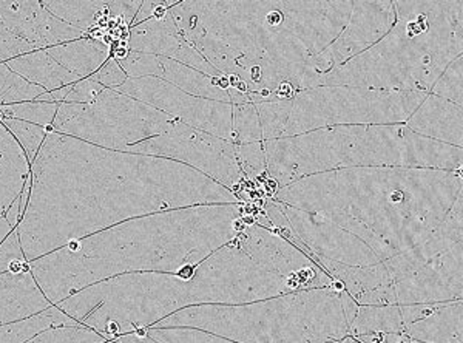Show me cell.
<instances>
[{
	"instance_id": "22",
	"label": "cell",
	"mask_w": 463,
	"mask_h": 343,
	"mask_svg": "<svg viewBox=\"0 0 463 343\" xmlns=\"http://www.w3.org/2000/svg\"><path fill=\"white\" fill-rule=\"evenodd\" d=\"M104 85H100L95 80V76H90L85 80H80L76 84L71 85V91L65 98L63 102L67 104H90L99 98L100 93L104 91Z\"/></svg>"
},
{
	"instance_id": "6",
	"label": "cell",
	"mask_w": 463,
	"mask_h": 343,
	"mask_svg": "<svg viewBox=\"0 0 463 343\" xmlns=\"http://www.w3.org/2000/svg\"><path fill=\"white\" fill-rule=\"evenodd\" d=\"M176 122L178 119L132 96L104 89L99 98L90 104H59L52 130L124 152L128 146L169 132Z\"/></svg>"
},
{
	"instance_id": "17",
	"label": "cell",
	"mask_w": 463,
	"mask_h": 343,
	"mask_svg": "<svg viewBox=\"0 0 463 343\" xmlns=\"http://www.w3.org/2000/svg\"><path fill=\"white\" fill-rule=\"evenodd\" d=\"M2 124L10 130L11 135L14 137L19 146L24 148L27 155L28 161L33 164L36 159L39 150L43 148V141L47 138L50 130L43 126H37L33 122L21 121V119H8L2 118Z\"/></svg>"
},
{
	"instance_id": "25",
	"label": "cell",
	"mask_w": 463,
	"mask_h": 343,
	"mask_svg": "<svg viewBox=\"0 0 463 343\" xmlns=\"http://www.w3.org/2000/svg\"><path fill=\"white\" fill-rule=\"evenodd\" d=\"M13 229H16V227L11 224L8 218H0V243L5 240L6 235H8V233H10Z\"/></svg>"
},
{
	"instance_id": "10",
	"label": "cell",
	"mask_w": 463,
	"mask_h": 343,
	"mask_svg": "<svg viewBox=\"0 0 463 343\" xmlns=\"http://www.w3.org/2000/svg\"><path fill=\"white\" fill-rule=\"evenodd\" d=\"M45 50L61 67L80 80L93 76L111 58L110 45L90 36Z\"/></svg>"
},
{
	"instance_id": "16",
	"label": "cell",
	"mask_w": 463,
	"mask_h": 343,
	"mask_svg": "<svg viewBox=\"0 0 463 343\" xmlns=\"http://www.w3.org/2000/svg\"><path fill=\"white\" fill-rule=\"evenodd\" d=\"M59 104L56 102H43V100H30L11 106H0V118L8 119H21V121L33 122L37 126L45 127L50 132L54 117L58 113Z\"/></svg>"
},
{
	"instance_id": "23",
	"label": "cell",
	"mask_w": 463,
	"mask_h": 343,
	"mask_svg": "<svg viewBox=\"0 0 463 343\" xmlns=\"http://www.w3.org/2000/svg\"><path fill=\"white\" fill-rule=\"evenodd\" d=\"M93 76L100 85H104L106 89H111V91L119 89L128 80L126 71L122 70L121 65L115 58L109 59Z\"/></svg>"
},
{
	"instance_id": "27",
	"label": "cell",
	"mask_w": 463,
	"mask_h": 343,
	"mask_svg": "<svg viewBox=\"0 0 463 343\" xmlns=\"http://www.w3.org/2000/svg\"><path fill=\"white\" fill-rule=\"evenodd\" d=\"M412 343H417V342H412Z\"/></svg>"
},
{
	"instance_id": "20",
	"label": "cell",
	"mask_w": 463,
	"mask_h": 343,
	"mask_svg": "<svg viewBox=\"0 0 463 343\" xmlns=\"http://www.w3.org/2000/svg\"><path fill=\"white\" fill-rule=\"evenodd\" d=\"M28 270L25 253L22 251L21 240L16 229H13L0 243V274L22 272Z\"/></svg>"
},
{
	"instance_id": "15",
	"label": "cell",
	"mask_w": 463,
	"mask_h": 343,
	"mask_svg": "<svg viewBox=\"0 0 463 343\" xmlns=\"http://www.w3.org/2000/svg\"><path fill=\"white\" fill-rule=\"evenodd\" d=\"M47 91L14 73L5 62H0V106H11L37 100Z\"/></svg>"
},
{
	"instance_id": "19",
	"label": "cell",
	"mask_w": 463,
	"mask_h": 343,
	"mask_svg": "<svg viewBox=\"0 0 463 343\" xmlns=\"http://www.w3.org/2000/svg\"><path fill=\"white\" fill-rule=\"evenodd\" d=\"M107 338L95 333L93 329L80 325V327L48 328L43 333L36 334L24 343H104Z\"/></svg>"
},
{
	"instance_id": "13",
	"label": "cell",
	"mask_w": 463,
	"mask_h": 343,
	"mask_svg": "<svg viewBox=\"0 0 463 343\" xmlns=\"http://www.w3.org/2000/svg\"><path fill=\"white\" fill-rule=\"evenodd\" d=\"M80 323L61 311L58 307H52L36 316L21 320V322L0 325V343H24L43 333L48 328L80 327Z\"/></svg>"
},
{
	"instance_id": "4",
	"label": "cell",
	"mask_w": 463,
	"mask_h": 343,
	"mask_svg": "<svg viewBox=\"0 0 463 343\" xmlns=\"http://www.w3.org/2000/svg\"><path fill=\"white\" fill-rule=\"evenodd\" d=\"M342 292L325 286L244 305L189 307L150 328H196L235 343L337 342L349 331Z\"/></svg>"
},
{
	"instance_id": "2",
	"label": "cell",
	"mask_w": 463,
	"mask_h": 343,
	"mask_svg": "<svg viewBox=\"0 0 463 343\" xmlns=\"http://www.w3.org/2000/svg\"><path fill=\"white\" fill-rule=\"evenodd\" d=\"M248 207L204 205L132 218L28 262V270L52 305L116 275L176 272L242 233Z\"/></svg>"
},
{
	"instance_id": "11",
	"label": "cell",
	"mask_w": 463,
	"mask_h": 343,
	"mask_svg": "<svg viewBox=\"0 0 463 343\" xmlns=\"http://www.w3.org/2000/svg\"><path fill=\"white\" fill-rule=\"evenodd\" d=\"M411 342L462 343V300L449 301L406 328Z\"/></svg>"
},
{
	"instance_id": "3",
	"label": "cell",
	"mask_w": 463,
	"mask_h": 343,
	"mask_svg": "<svg viewBox=\"0 0 463 343\" xmlns=\"http://www.w3.org/2000/svg\"><path fill=\"white\" fill-rule=\"evenodd\" d=\"M462 198L458 170L334 169L281 187L279 205L318 214L360 238L380 262L431 237Z\"/></svg>"
},
{
	"instance_id": "28",
	"label": "cell",
	"mask_w": 463,
	"mask_h": 343,
	"mask_svg": "<svg viewBox=\"0 0 463 343\" xmlns=\"http://www.w3.org/2000/svg\"><path fill=\"white\" fill-rule=\"evenodd\" d=\"M411 343H412V342H411Z\"/></svg>"
},
{
	"instance_id": "1",
	"label": "cell",
	"mask_w": 463,
	"mask_h": 343,
	"mask_svg": "<svg viewBox=\"0 0 463 343\" xmlns=\"http://www.w3.org/2000/svg\"><path fill=\"white\" fill-rule=\"evenodd\" d=\"M16 231L27 262L80 238L156 212L242 203L190 166L99 148L50 132L32 164Z\"/></svg>"
},
{
	"instance_id": "5",
	"label": "cell",
	"mask_w": 463,
	"mask_h": 343,
	"mask_svg": "<svg viewBox=\"0 0 463 343\" xmlns=\"http://www.w3.org/2000/svg\"><path fill=\"white\" fill-rule=\"evenodd\" d=\"M200 305L195 277L183 281L175 272H132L78 291L54 307L107 340H116Z\"/></svg>"
},
{
	"instance_id": "7",
	"label": "cell",
	"mask_w": 463,
	"mask_h": 343,
	"mask_svg": "<svg viewBox=\"0 0 463 343\" xmlns=\"http://www.w3.org/2000/svg\"><path fill=\"white\" fill-rule=\"evenodd\" d=\"M0 25L24 39L34 50L78 41L84 33L70 27L36 0H0Z\"/></svg>"
},
{
	"instance_id": "24",
	"label": "cell",
	"mask_w": 463,
	"mask_h": 343,
	"mask_svg": "<svg viewBox=\"0 0 463 343\" xmlns=\"http://www.w3.org/2000/svg\"><path fill=\"white\" fill-rule=\"evenodd\" d=\"M119 343H156L152 338H147V329L135 331V333L124 334L121 338H116Z\"/></svg>"
},
{
	"instance_id": "26",
	"label": "cell",
	"mask_w": 463,
	"mask_h": 343,
	"mask_svg": "<svg viewBox=\"0 0 463 343\" xmlns=\"http://www.w3.org/2000/svg\"><path fill=\"white\" fill-rule=\"evenodd\" d=\"M104 343H119L118 340H107V342Z\"/></svg>"
},
{
	"instance_id": "14",
	"label": "cell",
	"mask_w": 463,
	"mask_h": 343,
	"mask_svg": "<svg viewBox=\"0 0 463 343\" xmlns=\"http://www.w3.org/2000/svg\"><path fill=\"white\" fill-rule=\"evenodd\" d=\"M43 5L52 14L87 34L91 28L99 25L106 14H110L109 2H53L45 0Z\"/></svg>"
},
{
	"instance_id": "21",
	"label": "cell",
	"mask_w": 463,
	"mask_h": 343,
	"mask_svg": "<svg viewBox=\"0 0 463 343\" xmlns=\"http://www.w3.org/2000/svg\"><path fill=\"white\" fill-rule=\"evenodd\" d=\"M32 52H36L33 45L0 25V62H8L11 59L21 58Z\"/></svg>"
},
{
	"instance_id": "9",
	"label": "cell",
	"mask_w": 463,
	"mask_h": 343,
	"mask_svg": "<svg viewBox=\"0 0 463 343\" xmlns=\"http://www.w3.org/2000/svg\"><path fill=\"white\" fill-rule=\"evenodd\" d=\"M32 175V163L0 118V218L22 195Z\"/></svg>"
},
{
	"instance_id": "8",
	"label": "cell",
	"mask_w": 463,
	"mask_h": 343,
	"mask_svg": "<svg viewBox=\"0 0 463 343\" xmlns=\"http://www.w3.org/2000/svg\"><path fill=\"white\" fill-rule=\"evenodd\" d=\"M52 307L30 270L0 274V325L21 322Z\"/></svg>"
},
{
	"instance_id": "18",
	"label": "cell",
	"mask_w": 463,
	"mask_h": 343,
	"mask_svg": "<svg viewBox=\"0 0 463 343\" xmlns=\"http://www.w3.org/2000/svg\"><path fill=\"white\" fill-rule=\"evenodd\" d=\"M147 338L156 343H235L196 328H147Z\"/></svg>"
},
{
	"instance_id": "12",
	"label": "cell",
	"mask_w": 463,
	"mask_h": 343,
	"mask_svg": "<svg viewBox=\"0 0 463 343\" xmlns=\"http://www.w3.org/2000/svg\"><path fill=\"white\" fill-rule=\"evenodd\" d=\"M5 63L14 73L19 74L28 82L41 87L47 93L80 81L78 76L61 67L47 53V50H36L32 53L24 54L21 58L11 59Z\"/></svg>"
}]
</instances>
